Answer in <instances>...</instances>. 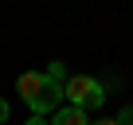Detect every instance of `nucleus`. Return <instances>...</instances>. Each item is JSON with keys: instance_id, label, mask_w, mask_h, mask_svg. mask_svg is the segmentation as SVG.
<instances>
[{"instance_id": "8", "label": "nucleus", "mask_w": 133, "mask_h": 125, "mask_svg": "<svg viewBox=\"0 0 133 125\" xmlns=\"http://www.w3.org/2000/svg\"><path fill=\"white\" fill-rule=\"evenodd\" d=\"M90 125H117L114 117H98V121H90Z\"/></svg>"}, {"instance_id": "6", "label": "nucleus", "mask_w": 133, "mask_h": 125, "mask_svg": "<svg viewBox=\"0 0 133 125\" xmlns=\"http://www.w3.org/2000/svg\"><path fill=\"white\" fill-rule=\"evenodd\" d=\"M24 125H51V117H39V113H31V117H28Z\"/></svg>"}, {"instance_id": "1", "label": "nucleus", "mask_w": 133, "mask_h": 125, "mask_svg": "<svg viewBox=\"0 0 133 125\" xmlns=\"http://www.w3.org/2000/svg\"><path fill=\"white\" fill-rule=\"evenodd\" d=\"M16 94H20V98H24V106H28L31 113H39V117L55 113V109L66 102L63 82H55L47 71H24V74L16 78Z\"/></svg>"}, {"instance_id": "3", "label": "nucleus", "mask_w": 133, "mask_h": 125, "mask_svg": "<svg viewBox=\"0 0 133 125\" xmlns=\"http://www.w3.org/2000/svg\"><path fill=\"white\" fill-rule=\"evenodd\" d=\"M51 125H90V121H86V109H82V106L63 102V106L51 113Z\"/></svg>"}, {"instance_id": "5", "label": "nucleus", "mask_w": 133, "mask_h": 125, "mask_svg": "<svg viewBox=\"0 0 133 125\" xmlns=\"http://www.w3.org/2000/svg\"><path fill=\"white\" fill-rule=\"evenodd\" d=\"M114 121H117V125H133V102H129V106H121V113H117Z\"/></svg>"}, {"instance_id": "2", "label": "nucleus", "mask_w": 133, "mask_h": 125, "mask_svg": "<svg viewBox=\"0 0 133 125\" xmlns=\"http://www.w3.org/2000/svg\"><path fill=\"white\" fill-rule=\"evenodd\" d=\"M63 94H66L71 106H82V109H98L106 102V90H102V82L94 74H71L66 86H63Z\"/></svg>"}, {"instance_id": "4", "label": "nucleus", "mask_w": 133, "mask_h": 125, "mask_svg": "<svg viewBox=\"0 0 133 125\" xmlns=\"http://www.w3.org/2000/svg\"><path fill=\"white\" fill-rule=\"evenodd\" d=\"M47 74H51L55 82H63V86H66V78H71V74H66V63H59V59H55V63H47Z\"/></svg>"}, {"instance_id": "7", "label": "nucleus", "mask_w": 133, "mask_h": 125, "mask_svg": "<svg viewBox=\"0 0 133 125\" xmlns=\"http://www.w3.org/2000/svg\"><path fill=\"white\" fill-rule=\"evenodd\" d=\"M8 113H12V106H8L4 98H0V125H4V121H8Z\"/></svg>"}]
</instances>
